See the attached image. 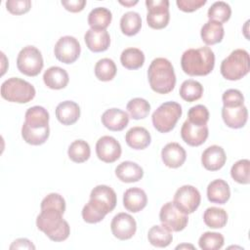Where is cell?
Masks as SVG:
<instances>
[{"instance_id": "1", "label": "cell", "mask_w": 250, "mask_h": 250, "mask_svg": "<svg viewBox=\"0 0 250 250\" xmlns=\"http://www.w3.org/2000/svg\"><path fill=\"white\" fill-rule=\"evenodd\" d=\"M41 212L36 218V226L51 240L60 242L65 240L70 233L68 223L62 219L63 211L56 207H40Z\"/></svg>"}, {"instance_id": "2", "label": "cell", "mask_w": 250, "mask_h": 250, "mask_svg": "<svg viewBox=\"0 0 250 250\" xmlns=\"http://www.w3.org/2000/svg\"><path fill=\"white\" fill-rule=\"evenodd\" d=\"M181 65L185 73L190 76L209 74L215 65V55L209 47L188 49L181 58Z\"/></svg>"}, {"instance_id": "3", "label": "cell", "mask_w": 250, "mask_h": 250, "mask_svg": "<svg viewBox=\"0 0 250 250\" xmlns=\"http://www.w3.org/2000/svg\"><path fill=\"white\" fill-rule=\"evenodd\" d=\"M147 78L150 88L158 94H168L176 85L174 67L170 61L165 58H156L150 62Z\"/></svg>"}, {"instance_id": "4", "label": "cell", "mask_w": 250, "mask_h": 250, "mask_svg": "<svg viewBox=\"0 0 250 250\" xmlns=\"http://www.w3.org/2000/svg\"><path fill=\"white\" fill-rule=\"evenodd\" d=\"M224 78L231 81L239 80L244 77L250 70L249 54L244 49L232 51L226 59L223 60L220 66Z\"/></svg>"}, {"instance_id": "5", "label": "cell", "mask_w": 250, "mask_h": 250, "mask_svg": "<svg viewBox=\"0 0 250 250\" xmlns=\"http://www.w3.org/2000/svg\"><path fill=\"white\" fill-rule=\"evenodd\" d=\"M35 88L19 77H11L1 85V96L8 102L25 104L35 97Z\"/></svg>"}, {"instance_id": "6", "label": "cell", "mask_w": 250, "mask_h": 250, "mask_svg": "<svg viewBox=\"0 0 250 250\" xmlns=\"http://www.w3.org/2000/svg\"><path fill=\"white\" fill-rule=\"evenodd\" d=\"M182 106L176 102H165L152 113L151 120L154 128L160 133H168L176 126L182 116Z\"/></svg>"}, {"instance_id": "7", "label": "cell", "mask_w": 250, "mask_h": 250, "mask_svg": "<svg viewBox=\"0 0 250 250\" xmlns=\"http://www.w3.org/2000/svg\"><path fill=\"white\" fill-rule=\"evenodd\" d=\"M44 65L41 52L34 46L23 47L17 58L18 69L24 75L36 76Z\"/></svg>"}, {"instance_id": "8", "label": "cell", "mask_w": 250, "mask_h": 250, "mask_svg": "<svg viewBox=\"0 0 250 250\" xmlns=\"http://www.w3.org/2000/svg\"><path fill=\"white\" fill-rule=\"evenodd\" d=\"M159 220L170 231L183 230L188 222V214L181 211L173 202H166L160 209Z\"/></svg>"}, {"instance_id": "9", "label": "cell", "mask_w": 250, "mask_h": 250, "mask_svg": "<svg viewBox=\"0 0 250 250\" xmlns=\"http://www.w3.org/2000/svg\"><path fill=\"white\" fill-rule=\"evenodd\" d=\"M146 22L153 29L167 26L170 20L168 0H146Z\"/></svg>"}, {"instance_id": "10", "label": "cell", "mask_w": 250, "mask_h": 250, "mask_svg": "<svg viewBox=\"0 0 250 250\" xmlns=\"http://www.w3.org/2000/svg\"><path fill=\"white\" fill-rule=\"evenodd\" d=\"M201 200L200 192L190 185H185L177 189L174 194L173 203L184 213L191 214L199 206Z\"/></svg>"}, {"instance_id": "11", "label": "cell", "mask_w": 250, "mask_h": 250, "mask_svg": "<svg viewBox=\"0 0 250 250\" xmlns=\"http://www.w3.org/2000/svg\"><path fill=\"white\" fill-rule=\"evenodd\" d=\"M81 47L78 40L73 36H62L61 37L54 48L55 57L57 60L63 63H72L80 56Z\"/></svg>"}, {"instance_id": "12", "label": "cell", "mask_w": 250, "mask_h": 250, "mask_svg": "<svg viewBox=\"0 0 250 250\" xmlns=\"http://www.w3.org/2000/svg\"><path fill=\"white\" fill-rule=\"evenodd\" d=\"M121 146L111 136H103L97 141L96 153L100 160L105 163H112L121 156Z\"/></svg>"}, {"instance_id": "13", "label": "cell", "mask_w": 250, "mask_h": 250, "mask_svg": "<svg viewBox=\"0 0 250 250\" xmlns=\"http://www.w3.org/2000/svg\"><path fill=\"white\" fill-rule=\"evenodd\" d=\"M110 229L116 238L127 240L136 233L137 224L131 215L127 213H118L111 221Z\"/></svg>"}, {"instance_id": "14", "label": "cell", "mask_w": 250, "mask_h": 250, "mask_svg": "<svg viewBox=\"0 0 250 250\" xmlns=\"http://www.w3.org/2000/svg\"><path fill=\"white\" fill-rule=\"evenodd\" d=\"M209 130L207 125L194 124L188 119L181 128V137L183 141L190 146H198L205 143L208 138Z\"/></svg>"}, {"instance_id": "15", "label": "cell", "mask_w": 250, "mask_h": 250, "mask_svg": "<svg viewBox=\"0 0 250 250\" xmlns=\"http://www.w3.org/2000/svg\"><path fill=\"white\" fill-rule=\"evenodd\" d=\"M222 117L228 127L239 129L247 122L248 110L244 104L239 106H223Z\"/></svg>"}, {"instance_id": "16", "label": "cell", "mask_w": 250, "mask_h": 250, "mask_svg": "<svg viewBox=\"0 0 250 250\" xmlns=\"http://www.w3.org/2000/svg\"><path fill=\"white\" fill-rule=\"evenodd\" d=\"M227 156L224 148L217 145L208 146L201 155V163L206 170H220L226 163Z\"/></svg>"}, {"instance_id": "17", "label": "cell", "mask_w": 250, "mask_h": 250, "mask_svg": "<svg viewBox=\"0 0 250 250\" xmlns=\"http://www.w3.org/2000/svg\"><path fill=\"white\" fill-rule=\"evenodd\" d=\"M163 163L169 168L181 167L187 158L185 148L178 143H169L161 150Z\"/></svg>"}, {"instance_id": "18", "label": "cell", "mask_w": 250, "mask_h": 250, "mask_svg": "<svg viewBox=\"0 0 250 250\" xmlns=\"http://www.w3.org/2000/svg\"><path fill=\"white\" fill-rule=\"evenodd\" d=\"M90 199L103 206L107 213L111 212L115 208L117 202L115 191L105 185H99L95 187L91 190Z\"/></svg>"}, {"instance_id": "19", "label": "cell", "mask_w": 250, "mask_h": 250, "mask_svg": "<svg viewBox=\"0 0 250 250\" xmlns=\"http://www.w3.org/2000/svg\"><path fill=\"white\" fill-rule=\"evenodd\" d=\"M102 123L110 131H122L129 123V115L119 108H109L103 113Z\"/></svg>"}, {"instance_id": "20", "label": "cell", "mask_w": 250, "mask_h": 250, "mask_svg": "<svg viewBox=\"0 0 250 250\" xmlns=\"http://www.w3.org/2000/svg\"><path fill=\"white\" fill-rule=\"evenodd\" d=\"M86 46L89 50L95 53H100L107 50L110 44V36L108 32L99 29H88L84 35Z\"/></svg>"}, {"instance_id": "21", "label": "cell", "mask_w": 250, "mask_h": 250, "mask_svg": "<svg viewBox=\"0 0 250 250\" xmlns=\"http://www.w3.org/2000/svg\"><path fill=\"white\" fill-rule=\"evenodd\" d=\"M147 203V196L144 189L140 188H131L125 190L123 194V205L126 210L132 213H138L143 210Z\"/></svg>"}, {"instance_id": "22", "label": "cell", "mask_w": 250, "mask_h": 250, "mask_svg": "<svg viewBox=\"0 0 250 250\" xmlns=\"http://www.w3.org/2000/svg\"><path fill=\"white\" fill-rule=\"evenodd\" d=\"M56 117L62 125H72L80 117V107L73 101H64L56 107Z\"/></svg>"}, {"instance_id": "23", "label": "cell", "mask_w": 250, "mask_h": 250, "mask_svg": "<svg viewBox=\"0 0 250 250\" xmlns=\"http://www.w3.org/2000/svg\"><path fill=\"white\" fill-rule=\"evenodd\" d=\"M230 197V189L229 184L217 179L212 181L207 187V198L210 202L216 204H225Z\"/></svg>"}, {"instance_id": "24", "label": "cell", "mask_w": 250, "mask_h": 250, "mask_svg": "<svg viewBox=\"0 0 250 250\" xmlns=\"http://www.w3.org/2000/svg\"><path fill=\"white\" fill-rule=\"evenodd\" d=\"M116 177L124 183H135L144 176L143 168L133 161H123L115 168Z\"/></svg>"}, {"instance_id": "25", "label": "cell", "mask_w": 250, "mask_h": 250, "mask_svg": "<svg viewBox=\"0 0 250 250\" xmlns=\"http://www.w3.org/2000/svg\"><path fill=\"white\" fill-rule=\"evenodd\" d=\"M43 80L45 85L54 90H60L68 84L69 77L63 68L60 66H51L45 70L43 74Z\"/></svg>"}, {"instance_id": "26", "label": "cell", "mask_w": 250, "mask_h": 250, "mask_svg": "<svg viewBox=\"0 0 250 250\" xmlns=\"http://www.w3.org/2000/svg\"><path fill=\"white\" fill-rule=\"evenodd\" d=\"M125 141L127 145L133 149H144L151 142L149 132L141 126L132 127L125 135Z\"/></svg>"}, {"instance_id": "27", "label": "cell", "mask_w": 250, "mask_h": 250, "mask_svg": "<svg viewBox=\"0 0 250 250\" xmlns=\"http://www.w3.org/2000/svg\"><path fill=\"white\" fill-rule=\"evenodd\" d=\"M24 125L31 128H46L49 127V112L43 106L34 105L29 107L25 112Z\"/></svg>"}, {"instance_id": "28", "label": "cell", "mask_w": 250, "mask_h": 250, "mask_svg": "<svg viewBox=\"0 0 250 250\" xmlns=\"http://www.w3.org/2000/svg\"><path fill=\"white\" fill-rule=\"evenodd\" d=\"M224 34L225 30L223 23L210 20L203 24L200 31L201 39L206 45H214L220 43L224 38Z\"/></svg>"}, {"instance_id": "29", "label": "cell", "mask_w": 250, "mask_h": 250, "mask_svg": "<svg viewBox=\"0 0 250 250\" xmlns=\"http://www.w3.org/2000/svg\"><path fill=\"white\" fill-rule=\"evenodd\" d=\"M111 12L104 7L94 8L88 15V23L92 29L104 30L111 22Z\"/></svg>"}, {"instance_id": "30", "label": "cell", "mask_w": 250, "mask_h": 250, "mask_svg": "<svg viewBox=\"0 0 250 250\" xmlns=\"http://www.w3.org/2000/svg\"><path fill=\"white\" fill-rule=\"evenodd\" d=\"M147 239L151 245L163 248L171 244L173 240V235L171 231L163 226L155 225L149 229L147 232Z\"/></svg>"}, {"instance_id": "31", "label": "cell", "mask_w": 250, "mask_h": 250, "mask_svg": "<svg viewBox=\"0 0 250 250\" xmlns=\"http://www.w3.org/2000/svg\"><path fill=\"white\" fill-rule=\"evenodd\" d=\"M142 27V18L139 13L129 11L120 19V28L123 34L127 36L136 35Z\"/></svg>"}, {"instance_id": "32", "label": "cell", "mask_w": 250, "mask_h": 250, "mask_svg": "<svg viewBox=\"0 0 250 250\" xmlns=\"http://www.w3.org/2000/svg\"><path fill=\"white\" fill-rule=\"evenodd\" d=\"M120 62L127 69H138L142 67L145 62V55L143 51L138 48H127L121 53Z\"/></svg>"}, {"instance_id": "33", "label": "cell", "mask_w": 250, "mask_h": 250, "mask_svg": "<svg viewBox=\"0 0 250 250\" xmlns=\"http://www.w3.org/2000/svg\"><path fill=\"white\" fill-rule=\"evenodd\" d=\"M203 221L211 229H222L227 225L228 214L223 208L209 207L203 214Z\"/></svg>"}, {"instance_id": "34", "label": "cell", "mask_w": 250, "mask_h": 250, "mask_svg": "<svg viewBox=\"0 0 250 250\" xmlns=\"http://www.w3.org/2000/svg\"><path fill=\"white\" fill-rule=\"evenodd\" d=\"M50 135V128H31L26 125H22L21 127V136L22 139L29 145L32 146H40L44 144Z\"/></svg>"}, {"instance_id": "35", "label": "cell", "mask_w": 250, "mask_h": 250, "mask_svg": "<svg viewBox=\"0 0 250 250\" xmlns=\"http://www.w3.org/2000/svg\"><path fill=\"white\" fill-rule=\"evenodd\" d=\"M179 93L183 100L188 103H192L202 97L203 86L196 80L188 79L182 83Z\"/></svg>"}, {"instance_id": "36", "label": "cell", "mask_w": 250, "mask_h": 250, "mask_svg": "<svg viewBox=\"0 0 250 250\" xmlns=\"http://www.w3.org/2000/svg\"><path fill=\"white\" fill-rule=\"evenodd\" d=\"M68 157L75 163H83L89 159L91 154L90 146L86 141L76 140L70 144L67 150Z\"/></svg>"}, {"instance_id": "37", "label": "cell", "mask_w": 250, "mask_h": 250, "mask_svg": "<svg viewBox=\"0 0 250 250\" xmlns=\"http://www.w3.org/2000/svg\"><path fill=\"white\" fill-rule=\"evenodd\" d=\"M106 214L107 212L92 199H90L82 209V218L89 224H96L103 221Z\"/></svg>"}, {"instance_id": "38", "label": "cell", "mask_w": 250, "mask_h": 250, "mask_svg": "<svg viewBox=\"0 0 250 250\" xmlns=\"http://www.w3.org/2000/svg\"><path fill=\"white\" fill-rule=\"evenodd\" d=\"M117 68L115 62L108 58L101 59L95 65V75L101 81H110L114 78Z\"/></svg>"}, {"instance_id": "39", "label": "cell", "mask_w": 250, "mask_h": 250, "mask_svg": "<svg viewBox=\"0 0 250 250\" xmlns=\"http://www.w3.org/2000/svg\"><path fill=\"white\" fill-rule=\"evenodd\" d=\"M230 6L224 1H217L213 3L207 12V16L210 21H215L221 23L228 21L230 18Z\"/></svg>"}, {"instance_id": "40", "label": "cell", "mask_w": 250, "mask_h": 250, "mask_svg": "<svg viewBox=\"0 0 250 250\" xmlns=\"http://www.w3.org/2000/svg\"><path fill=\"white\" fill-rule=\"evenodd\" d=\"M126 108L133 119L139 120L144 119L148 115L150 104L146 100L143 98H134L129 101Z\"/></svg>"}, {"instance_id": "41", "label": "cell", "mask_w": 250, "mask_h": 250, "mask_svg": "<svg viewBox=\"0 0 250 250\" xmlns=\"http://www.w3.org/2000/svg\"><path fill=\"white\" fill-rule=\"evenodd\" d=\"M225 238L222 233L206 231L198 239V245L203 250H219L223 247Z\"/></svg>"}, {"instance_id": "42", "label": "cell", "mask_w": 250, "mask_h": 250, "mask_svg": "<svg viewBox=\"0 0 250 250\" xmlns=\"http://www.w3.org/2000/svg\"><path fill=\"white\" fill-rule=\"evenodd\" d=\"M249 171H250V161L248 159H240L231 166L230 176L235 182L239 184L247 185L250 182Z\"/></svg>"}, {"instance_id": "43", "label": "cell", "mask_w": 250, "mask_h": 250, "mask_svg": "<svg viewBox=\"0 0 250 250\" xmlns=\"http://www.w3.org/2000/svg\"><path fill=\"white\" fill-rule=\"evenodd\" d=\"M188 120L198 125H207L209 120L208 108L203 104L191 106L188 112Z\"/></svg>"}, {"instance_id": "44", "label": "cell", "mask_w": 250, "mask_h": 250, "mask_svg": "<svg viewBox=\"0 0 250 250\" xmlns=\"http://www.w3.org/2000/svg\"><path fill=\"white\" fill-rule=\"evenodd\" d=\"M224 106H239L244 104V97L237 89H229L222 96Z\"/></svg>"}, {"instance_id": "45", "label": "cell", "mask_w": 250, "mask_h": 250, "mask_svg": "<svg viewBox=\"0 0 250 250\" xmlns=\"http://www.w3.org/2000/svg\"><path fill=\"white\" fill-rule=\"evenodd\" d=\"M7 10L14 15H22L27 13L31 8L30 0H8L6 2Z\"/></svg>"}, {"instance_id": "46", "label": "cell", "mask_w": 250, "mask_h": 250, "mask_svg": "<svg viewBox=\"0 0 250 250\" xmlns=\"http://www.w3.org/2000/svg\"><path fill=\"white\" fill-rule=\"evenodd\" d=\"M176 4L181 11L193 12L206 4V0H177Z\"/></svg>"}, {"instance_id": "47", "label": "cell", "mask_w": 250, "mask_h": 250, "mask_svg": "<svg viewBox=\"0 0 250 250\" xmlns=\"http://www.w3.org/2000/svg\"><path fill=\"white\" fill-rule=\"evenodd\" d=\"M62 5L69 12L72 13H77L81 12L85 5L86 1L85 0H62Z\"/></svg>"}, {"instance_id": "48", "label": "cell", "mask_w": 250, "mask_h": 250, "mask_svg": "<svg viewBox=\"0 0 250 250\" xmlns=\"http://www.w3.org/2000/svg\"><path fill=\"white\" fill-rule=\"evenodd\" d=\"M10 249H35V246L27 238H18L11 244Z\"/></svg>"}, {"instance_id": "49", "label": "cell", "mask_w": 250, "mask_h": 250, "mask_svg": "<svg viewBox=\"0 0 250 250\" xmlns=\"http://www.w3.org/2000/svg\"><path fill=\"white\" fill-rule=\"evenodd\" d=\"M119 3L120 4H122V5H125V6H133V5H135V4H137L138 3V1L137 0H135V1H119Z\"/></svg>"}, {"instance_id": "50", "label": "cell", "mask_w": 250, "mask_h": 250, "mask_svg": "<svg viewBox=\"0 0 250 250\" xmlns=\"http://www.w3.org/2000/svg\"><path fill=\"white\" fill-rule=\"evenodd\" d=\"M184 247H188V248L189 247V248H191V249H193V248H194L192 245H187V244H184V245H179V246H177V247H176V249H179V248L181 249V248H184Z\"/></svg>"}]
</instances>
